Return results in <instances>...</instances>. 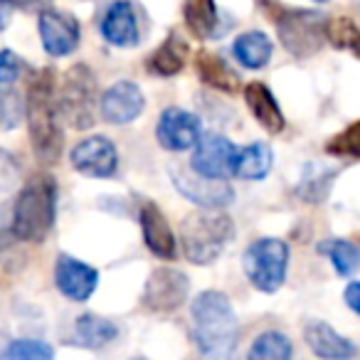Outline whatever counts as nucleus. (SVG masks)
Masks as SVG:
<instances>
[{
  "label": "nucleus",
  "mask_w": 360,
  "mask_h": 360,
  "mask_svg": "<svg viewBox=\"0 0 360 360\" xmlns=\"http://www.w3.org/2000/svg\"><path fill=\"white\" fill-rule=\"evenodd\" d=\"M25 119L35 158L45 165L60 163L65 150V134H62V111L57 99V77L52 70L35 72L27 82Z\"/></svg>",
  "instance_id": "1"
},
{
  "label": "nucleus",
  "mask_w": 360,
  "mask_h": 360,
  "mask_svg": "<svg viewBox=\"0 0 360 360\" xmlns=\"http://www.w3.org/2000/svg\"><path fill=\"white\" fill-rule=\"evenodd\" d=\"M193 333L205 360H235L240 323L222 291H202L191 304Z\"/></svg>",
  "instance_id": "2"
},
{
  "label": "nucleus",
  "mask_w": 360,
  "mask_h": 360,
  "mask_svg": "<svg viewBox=\"0 0 360 360\" xmlns=\"http://www.w3.org/2000/svg\"><path fill=\"white\" fill-rule=\"evenodd\" d=\"M57 215V180L37 173L27 180L13 202V235L20 242H42Z\"/></svg>",
  "instance_id": "3"
},
{
  "label": "nucleus",
  "mask_w": 360,
  "mask_h": 360,
  "mask_svg": "<svg viewBox=\"0 0 360 360\" xmlns=\"http://www.w3.org/2000/svg\"><path fill=\"white\" fill-rule=\"evenodd\" d=\"M235 237V222L222 210H198L180 225V247L191 264L207 266L227 250Z\"/></svg>",
  "instance_id": "4"
},
{
  "label": "nucleus",
  "mask_w": 360,
  "mask_h": 360,
  "mask_svg": "<svg viewBox=\"0 0 360 360\" xmlns=\"http://www.w3.org/2000/svg\"><path fill=\"white\" fill-rule=\"evenodd\" d=\"M266 15L274 20L279 40L289 55L306 60L316 55L326 42V20L321 13L304 8H286L276 0H257Z\"/></svg>",
  "instance_id": "5"
},
{
  "label": "nucleus",
  "mask_w": 360,
  "mask_h": 360,
  "mask_svg": "<svg viewBox=\"0 0 360 360\" xmlns=\"http://www.w3.org/2000/svg\"><path fill=\"white\" fill-rule=\"evenodd\" d=\"M62 119L77 131H86L96 124L99 114V86L94 72L86 65H75L65 72L62 84L57 89Z\"/></svg>",
  "instance_id": "6"
},
{
  "label": "nucleus",
  "mask_w": 360,
  "mask_h": 360,
  "mask_svg": "<svg viewBox=\"0 0 360 360\" xmlns=\"http://www.w3.org/2000/svg\"><path fill=\"white\" fill-rule=\"evenodd\" d=\"M245 274L262 294H274L284 286L289 269V245L279 237H259L245 250Z\"/></svg>",
  "instance_id": "7"
},
{
  "label": "nucleus",
  "mask_w": 360,
  "mask_h": 360,
  "mask_svg": "<svg viewBox=\"0 0 360 360\" xmlns=\"http://www.w3.org/2000/svg\"><path fill=\"white\" fill-rule=\"evenodd\" d=\"M191 294V279L183 271L170 269V266H158L150 271L143 286V306L155 314H170L186 304Z\"/></svg>",
  "instance_id": "8"
},
{
  "label": "nucleus",
  "mask_w": 360,
  "mask_h": 360,
  "mask_svg": "<svg viewBox=\"0 0 360 360\" xmlns=\"http://www.w3.org/2000/svg\"><path fill=\"white\" fill-rule=\"evenodd\" d=\"M175 191L191 202H195L200 210H222L235 200V191L227 180H210L186 168H170Z\"/></svg>",
  "instance_id": "9"
},
{
  "label": "nucleus",
  "mask_w": 360,
  "mask_h": 360,
  "mask_svg": "<svg viewBox=\"0 0 360 360\" xmlns=\"http://www.w3.org/2000/svg\"><path fill=\"white\" fill-rule=\"evenodd\" d=\"M237 146L227 136L205 134L191 155V170L210 180H227L235 170Z\"/></svg>",
  "instance_id": "10"
},
{
  "label": "nucleus",
  "mask_w": 360,
  "mask_h": 360,
  "mask_svg": "<svg viewBox=\"0 0 360 360\" xmlns=\"http://www.w3.org/2000/svg\"><path fill=\"white\" fill-rule=\"evenodd\" d=\"M70 163L86 178H114L119 170V150L106 136H86L72 148Z\"/></svg>",
  "instance_id": "11"
},
{
  "label": "nucleus",
  "mask_w": 360,
  "mask_h": 360,
  "mask_svg": "<svg viewBox=\"0 0 360 360\" xmlns=\"http://www.w3.org/2000/svg\"><path fill=\"white\" fill-rule=\"evenodd\" d=\"M155 139L163 146L165 150H180L195 148L198 141L202 139V124L195 114L186 109H178V106H170L163 114L158 116V124H155Z\"/></svg>",
  "instance_id": "12"
},
{
  "label": "nucleus",
  "mask_w": 360,
  "mask_h": 360,
  "mask_svg": "<svg viewBox=\"0 0 360 360\" xmlns=\"http://www.w3.org/2000/svg\"><path fill=\"white\" fill-rule=\"evenodd\" d=\"M42 47L50 57H67L79 47L82 27L79 20L70 13L60 11H42L37 20Z\"/></svg>",
  "instance_id": "13"
},
{
  "label": "nucleus",
  "mask_w": 360,
  "mask_h": 360,
  "mask_svg": "<svg viewBox=\"0 0 360 360\" xmlns=\"http://www.w3.org/2000/svg\"><path fill=\"white\" fill-rule=\"evenodd\" d=\"M143 109H146V99H143L141 86L134 84V82H126V79L114 82L99 99L101 119H104L106 124H114V126L131 124V121L139 119Z\"/></svg>",
  "instance_id": "14"
},
{
  "label": "nucleus",
  "mask_w": 360,
  "mask_h": 360,
  "mask_svg": "<svg viewBox=\"0 0 360 360\" xmlns=\"http://www.w3.org/2000/svg\"><path fill=\"white\" fill-rule=\"evenodd\" d=\"M55 284L62 296L72 301H86L96 291L99 271L72 255H60L55 262Z\"/></svg>",
  "instance_id": "15"
},
{
  "label": "nucleus",
  "mask_w": 360,
  "mask_h": 360,
  "mask_svg": "<svg viewBox=\"0 0 360 360\" xmlns=\"http://www.w3.org/2000/svg\"><path fill=\"white\" fill-rule=\"evenodd\" d=\"M139 225L143 232V242L158 259H175L178 257V242L165 220L163 210L153 200H143L139 205Z\"/></svg>",
  "instance_id": "16"
},
{
  "label": "nucleus",
  "mask_w": 360,
  "mask_h": 360,
  "mask_svg": "<svg viewBox=\"0 0 360 360\" xmlns=\"http://www.w3.org/2000/svg\"><path fill=\"white\" fill-rule=\"evenodd\" d=\"M304 340L321 360H353L358 358V345L350 338L330 328L326 321H309L304 326Z\"/></svg>",
  "instance_id": "17"
},
{
  "label": "nucleus",
  "mask_w": 360,
  "mask_h": 360,
  "mask_svg": "<svg viewBox=\"0 0 360 360\" xmlns=\"http://www.w3.org/2000/svg\"><path fill=\"white\" fill-rule=\"evenodd\" d=\"M101 37L114 47L139 45V15L129 0H116L101 18Z\"/></svg>",
  "instance_id": "18"
},
{
  "label": "nucleus",
  "mask_w": 360,
  "mask_h": 360,
  "mask_svg": "<svg viewBox=\"0 0 360 360\" xmlns=\"http://www.w3.org/2000/svg\"><path fill=\"white\" fill-rule=\"evenodd\" d=\"M245 101L250 106L252 116L257 119V124L269 134H281L286 129L284 111H281L276 96L269 91V86L262 82H250L245 86Z\"/></svg>",
  "instance_id": "19"
},
{
  "label": "nucleus",
  "mask_w": 360,
  "mask_h": 360,
  "mask_svg": "<svg viewBox=\"0 0 360 360\" xmlns=\"http://www.w3.org/2000/svg\"><path fill=\"white\" fill-rule=\"evenodd\" d=\"M195 72L200 77V82H205L207 86L217 91H225V94H237L242 86L240 75L222 60L215 52L200 50L195 55Z\"/></svg>",
  "instance_id": "20"
},
{
  "label": "nucleus",
  "mask_w": 360,
  "mask_h": 360,
  "mask_svg": "<svg viewBox=\"0 0 360 360\" xmlns=\"http://www.w3.org/2000/svg\"><path fill=\"white\" fill-rule=\"evenodd\" d=\"M188 57H191V47H188V42L180 35H175V32H170L168 40H165L163 45H160L158 50L148 57V65L146 67H148L150 75L168 79V77H175L178 72H183Z\"/></svg>",
  "instance_id": "21"
},
{
  "label": "nucleus",
  "mask_w": 360,
  "mask_h": 360,
  "mask_svg": "<svg viewBox=\"0 0 360 360\" xmlns=\"http://www.w3.org/2000/svg\"><path fill=\"white\" fill-rule=\"evenodd\" d=\"M183 18L186 27L198 40H215L220 32V13L215 0H186Z\"/></svg>",
  "instance_id": "22"
},
{
  "label": "nucleus",
  "mask_w": 360,
  "mask_h": 360,
  "mask_svg": "<svg viewBox=\"0 0 360 360\" xmlns=\"http://www.w3.org/2000/svg\"><path fill=\"white\" fill-rule=\"evenodd\" d=\"M232 52H235L237 62H240L245 70H264L271 60V52H274V45L271 40L259 30H250L245 35H240L232 45Z\"/></svg>",
  "instance_id": "23"
},
{
  "label": "nucleus",
  "mask_w": 360,
  "mask_h": 360,
  "mask_svg": "<svg viewBox=\"0 0 360 360\" xmlns=\"http://www.w3.org/2000/svg\"><path fill=\"white\" fill-rule=\"evenodd\" d=\"M116 335H119V326L114 321L104 319V316L84 314L75 321V338L84 348H104L111 340H116Z\"/></svg>",
  "instance_id": "24"
},
{
  "label": "nucleus",
  "mask_w": 360,
  "mask_h": 360,
  "mask_svg": "<svg viewBox=\"0 0 360 360\" xmlns=\"http://www.w3.org/2000/svg\"><path fill=\"white\" fill-rule=\"evenodd\" d=\"M271 148L262 141L250 143L245 148H237L235 155V170L232 175L242 180H262L266 178V173L271 170Z\"/></svg>",
  "instance_id": "25"
},
{
  "label": "nucleus",
  "mask_w": 360,
  "mask_h": 360,
  "mask_svg": "<svg viewBox=\"0 0 360 360\" xmlns=\"http://www.w3.org/2000/svg\"><path fill=\"white\" fill-rule=\"evenodd\" d=\"M316 250L323 257H328L338 276H353L360 271V247L353 245L350 240H338V237H333V240L319 242Z\"/></svg>",
  "instance_id": "26"
},
{
  "label": "nucleus",
  "mask_w": 360,
  "mask_h": 360,
  "mask_svg": "<svg viewBox=\"0 0 360 360\" xmlns=\"http://www.w3.org/2000/svg\"><path fill=\"white\" fill-rule=\"evenodd\" d=\"M294 358V345L289 335L281 330H264L250 345L247 360H291Z\"/></svg>",
  "instance_id": "27"
},
{
  "label": "nucleus",
  "mask_w": 360,
  "mask_h": 360,
  "mask_svg": "<svg viewBox=\"0 0 360 360\" xmlns=\"http://www.w3.org/2000/svg\"><path fill=\"white\" fill-rule=\"evenodd\" d=\"M326 42H330L335 50H345L360 60V30L350 18H328L326 20Z\"/></svg>",
  "instance_id": "28"
},
{
  "label": "nucleus",
  "mask_w": 360,
  "mask_h": 360,
  "mask_svg": "<svg viewBox=\"0 0 360 360\" xmlns=\"http://www.w3.org/2000/svg\"><path fill=\"white\" fill-rule=\"evenodd\" d=\"M330 183H333V170L314 163L306 168L304 178H301V186L296 188V193H299V198L306 202H321L328 195Z\"/></svg>",
  "instance_id": "29"
},
{
  "label": "nucleus",
  "mask_w": 360,
  "mask_h": 360,
  "mask_svg": "<svg viewBox=\"0 0 360 360\" xmlns=\"http://www.w3.org/2000/svg\"><path fill=\"white\" fill-rule=\"evenodd\" d=\"M0 360H55V350L42 340L20 338L8 343V348L0 353Z\"/></svg>",
  "instance_id": "30"
},
{
  "label": "nucleus",
  "mask_w": 360,
  "mask_h": 360,
  "mask_svg": "<svg viewBox=\"0 0 360 360\" xmlns=\"http://www.w3.org/2000/svg\"><path fill=\"white\" fill-rule=\"evenodd\" d=\"M326 153L330 155H343V158H360V121L350 124L340 134L326 143Z\"/></svg>",
  "instance_id": "31"
},
{
  "label": "nucleus",
  "mask_w": 360,
  "mask_h": 360,
  "mask_svg": "<svg viewBox=\"0 0 360 360\" xmlns=\"http://www.w3.org/2000/svg\"><path fill=\"white\" fill-rule=\"evenodd\" d=\"M22 121V101L15 91L0 86V129H15Z\"/></svg>",
  "instance_id": "32"
},
{
  "label": "nucleus",
  "mask_w": 360,
  "mask_h": 360,
  "mask_svg": "<svg viewBox=\"0 0 360 360\" xmlns=\"http://www.w3.org/2000/svg\"><path fill=\"white\" fill-rule=\"evenodd\" d=\"M20 180V165L8 150L0 148V193H8L18 186Z\"/></svg>",
  "instance_id": "33"
},
{
  "label": "nucleus",
  "mask_w": 360,
  "mask_h": 360,
  "mask_svg": "<svg viewBox=\"0 0 360 360\" xmlns=\"http://www.w3.org/2000/svg\"><path fill=\"white\" fill-rule=\"evenodd\" d=\"M22 72V62L13 50H0V86H8L18 82Z\"/></svg>",
  "instance_id": "34"
},
{
  "label": "nucleus",
  "mask_w": 360,
  "mask_h": 360,
  "mask_svg": "<svg viewBox=\"0 0 360 360\" xmlns=\"http://www.w3.org/2000/svg\"><path fill=\"white\" fill-rule=\"evenodd\" d=\"M15 242V235H13V207L11 205H0V252L8 250V247Z\"/></svg>",
  "instance_id": "35"
},
{
  "label": "nucleus",
  "mask_w": 360,
  "mask_h": 360,
  "mask_svg": "<svg viewBox=\"0 0 360 360\" xmlns=\"http://www.w3.org/2000/svg\"><path fill=\"white\" fill-rule=\"evenodd\" d=\"M52 0H0V6L6 8H18V11H42L50 6Z\"/></svg>",
  "instance_id": "36"
},
{
  "label": "nucleus",
  "mask_w": 360,
  "mask_h": 360,
  "mask_svg": "<svg viewBox=\"0 0 360 360\" xmlns=\"http://www.w3.org/2000/svg\"><path fill=\"white\" fill-rule=\"evenodd\" d=\"M343 299H345V304H348V309L360 316V281H350V284L345 286Z\"/></svg>",
  "instance_id": "37"
},
{
  "label": "nucleus",
  "mask_w": 360,
  "mask_h": 360,
  "mask_svg": "<svg viewBox=\"0 0 360 360\" xmlns=\"http://www.w3.org/2000/svg\"><path fill=\"white\" fill-rule=\"evenodd\" d=\"M316 3H326V0H316Z\"/></svg>",
  "instance_id": "38"
},
{
  "label": "nucleus",
  "mask_w": 360,
  "mask_h": 360,
  "mask_svg": "<svg viewBox=\"0 0 360 360\" xmlns=\"http://www.w3.org/2000/svg\"><path fill=\"white\" fill-rule=\"evenodd\" d=\"M134 360H146V358H134Z\"/></svg>",
  "instance_id": "39"
}]
</instances>
